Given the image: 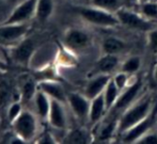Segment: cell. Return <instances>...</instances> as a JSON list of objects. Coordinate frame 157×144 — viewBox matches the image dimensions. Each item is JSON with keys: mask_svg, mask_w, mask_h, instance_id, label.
Returning a JSON list of instances; mask_svg holds the SVG:
<instances>
[{"mask_svg": "<svg viewBox=\"0 0 157 144\" xmlns=\"http://www.w3.org/2000/svg\"><path fill=\"white\" fill-rule=\"evenodd\" d=\"M152 108H153V98L149 95L135 105H132V107L125 109L124 113L119 119L117 134L122 136L124 132L129 130L138 123H140L151 112Z\"/></svg>", "mask_w": 157, "mask_h": 144, "instance_id": "cell-1", "label": "cell"}, {"mask_svg": "<svg viewBox=\"0 0 157 144\" xmlns=\"http://www.w3.org/2000/svg\"><path fill=\"white\" fill-rule=\"evenodd\" d=\"M75 11L83 21L96 27L114 28L120 25V21L114 13L96 6H77Z\"/></svg>", "mask_w": 157, "mask_h": 144, "instance_id": "cell-2", "label": "cell"}, {"mask_svg": "<svg viewBox=\"0 0 157 144\" xmlns=\"http://www.w3.org/2000/svg\"><path fill=\"white\" fill-rule=\"evenodd\" d=\"M12 130L26 143L34 139L37 132V119L29 110H23L14 122L11 123Z\"/></svg>", "mask_w": 157, "mask_h": 144, "instance_id": "cell-3", "label": "cell"}, {"mask_svg": "<svg viewBox=\"0 0 157 144\" xmlns=\"http://www.w3.org/2000/svg\"><path fill=\"white\" fill-rule=\"evenodd\" d=\"M36 50V44L32 39L24 37L21 41L10 48L9 56L13 63L21 67H28L30 65L33 55Z\"/></svg>", "mask_w": 157, "mask_h": 144, "instance_id": "cell-4", "label": "cell"}, {"mask_svg": "<svg viewBox=\"0 0 157 144\" xmlns=\"http://www.w3.org/2000/svg\"><path fill=\"white\" fill-rule=\"evenodd\" d=\"M116 15L120 24H122L123 26L129 29L139 31H150L154 28L152 21H147L140 13H137L135 11L130 10L127 6H123L120 10H118L116 12Z\"/></svg>", "mask_w": 157, "mask_h": 144, "instance_id": "cell-5", "label": "cell"}, {"mask_svg": "<svg viewBox=\"0 0 157 144\" xmlns=\"http://www.w3.org/2000/svg\"><path fill=\"white\" fill-rule=\"evenodd\" d=\"M30 25L23 24H1L0 25V46L17 44L29 33Z\"/></svg>", "mask_w": 157, "mask_h": 144, "instance_id": "cell-6", "label": "cell"}, {"mask_svg": "<svg viewBox=\"0 0 157 144\" xmlns=\"http://www.w3.org/2000/svg\"><path fill=\"white\" fill-rule=\"evenodd\" d=\"M156 122H157V100L155 105L153 106V108H152L151 112L140 123H138L132 128H130L129 130L124 132L122 135V137H121V140L124 143L137 142V140L139 138H141L143 135L151 130V128L155 125Z\"/></svg>", "mask_w": 157, "mask_h": 144, "instance_id": "cell-7", "label": "cell"}, {"mask_svg": "<svg viewBox=\"0 0 157 144\" xmlns=\"http://www.w3.org/2000/svg\"><path fill=\"white\" fill-rule=\"evenodd\" d=\"M62 43L74 52L87 49L91 44V36L88 32L79 28H70L63 35Z\"/></svg>", "mask_w": 157, "mask_h": 144, "instance_id": "cell-8", "label": "cell"}, {"mask_svg": "<svg viewBox=\"0 0 157 144\" xmlns=\"http://www.w3.org/2000/svg\"><path fill=\"white\" fill-rule=\"evenodd\" d=\"M36 3H37V0H25V1L18 3L13 9L10 16L2 24L27 23L31 17L35 15Z\"/></svg>", "mask_w": 157, "mask_h": 144, "instance_id": "cell-9", "label": "cell"}, {"mask_svg": "<svg viewBox=\"0 0 157 144\" xmlns=\"http://www.w3.org/2000/svg\"><path fill=\"white\" fill-rule=\"evenodd\" d=\"M66 101L72 109L73 113L78 119L82 121L89 117L91 99L88 98L85 94L78 92H70L67 93Z\"/></svg>", "mask_w": 157, "mask_h": 144, "instance_id": "cell-10", "label": "cell"}, {"mask_svg": "<svg viewBox=\"0 0 157 144\" xmlns=\"http://www.w3.org/2000/svg\"><path fill=\"white\" fill-rule=\"evenodd\" d=\"M142 85H143V81H142V79L139 77L137 80H135L130 85H127L124 90L120 93V96H119L117 103L114 104V106L110 110H112V111H114V112H118V111H121V110L127 109V108L129 107V105H132L134 99L137 97L138 93L140 92V90L142 89Z\"/></svg>", "mask_w": 157, "mask_h": 144, "instance_id": "cell-11", "label": "cell"}, {"mask_svg": "<svg viewBox=\"0 0 157 144\" xmlns=\"http://www.w3.org/2000/svg\"><path fill=\"white\" fill-rule=\"evenodd\" d=\"M110 74H97L94 75L89 81L85 88V93L83 94L89 99H93L94 97L103 94L105 91L108 82L111 79Z\"/></svg>", "mask_w": 157, "mask_h": 144, "instance_id": "cell-12", "label": "cell"}, {"mask_svg": "<svg viewBox=\"0 0 157 144\" xmlns=\"http://www.w3.org/2000/svg\"><path fill=\"white\" fill-rule=\"evenodd\" d=\"M37 90H41L45 94H47L50 98L59 100L61 103H66L67 93L60 82L56 79L50 80H41L37 82Z\"/></svg>", "mask_w": 157, "mask_h": 144, "instance_id": "cell-13", "label": "cell"}, {"mask_svg": "<svg viewBox=\"0 0 157 144\" xmlns=\"http://www.w3.org/2000/svg\"><path fill=\"white\" fill-rule=\"evenodd\" d=\"M47 121L52 127L57 128V129H64L66 127V114L63 107V103L52 98Z\"/></svg>", "mask_w": 157, "mask_h": 144, "instance_id": "cell-14", "label": "cell"}, {"mask_svg": "<svg viewBox=\"0 0 157 144\" xmlns=\"http://www.w3.org/2000/svg\"><path fill=\"white\" fill-rule=\"evenodd\" d=\"M55 65L57 67H73L76 66L78 61H77L76 55L73 50L68 49L65 45L59 44L58 49H57V55L54 61Z\"/></svg>", "mask_w": 157, "mask_h": 144, "instance_id": "cell-15", "label": "cell"}, {"mask_svg": "<svg viewBox=\"0 0 157 144\" xmlns=\"http://www.w3.org/2000/svg\"><path fill=\"white\" fill-rule=\"evenodd\" d=\"M108 112L106 107L105 98L104 94H101L98 96L91 99L90 104V111H89V122L91 124H96L104 117V115Z\"/></svg>", "mask_w": 157, "mask_h": 144, "instance_id": "cell-16", "label": "cell"}, {"mask_svg": "<svg viewBox=\"0 0 157 144\" xmlns=\"http://www.w3.org/2000/svg\"><path fill=\"white\" fill-rule=\"evenodd\" d=\"M120 60L117 55H105L96 62L93 73L96 74H110L118 67ZM94 74V75H96Z\"/></svg>", "mask_w": 157, "mask_h": 144, "instance_id": "cell-17", "label": "cell"}, {"mask_svg": "<svg viewBox=\"0 0 157 144\" xmlns=\"http://www.w3.org/2000/svg\"><path fill=\"white\" fill-rule=\"evenodd\" d=\"M33 99H34V105H35V109H36L37 115H39L42 119H47L48 114H49V110H50L52 98H50L47 94L42 92L41 90H37L34 97H33Z\"/></svg>", "mask_w": 157, "mask_h": 144, "instance_id": "cell-18", "label": "cell"}, {"mask_svg": "<svg viewBox=\"0 0 157 144\" xmlns=\"http://www.w3.org/2000/svg\"><path fill=\"white\" fill-rule=\"evenodd\" d=\"M55 2L54 0H37L36 10H35V19L40 24H45L54 14Z\"/></svg>", "mask_w": 157, "mask_h": 144, "instance_id": "cell-19", "label": "cell"}, {"mask_svg": "<svg viewBox=\"0 0 157 144\" xmlns=\"http://www.w3.org/2000/svg\"><path fill=\"white\" fill-rule=\"evenodd\" d=\"M93 141L91 135L83 128H74L70 130L65 135L63 139L64 143H72V144H85L91 143Z\"/></svg>", "mask_w": 157, "mask_h": 144, "instance_id": "cell-20", "label": "cell"}, {"mask_svg": "<svg viewBox=\"0 0 157 144\" xmlns=\"http://www.w3.org/2000/svg\"><path fill=\"white\" fill-rule=\"evenodd\" d=\"M125 43L116 36H109L104 40L101 49L105 55H118L125 49Z\"/></svg>", "mask_w": 157, "mask_h": 144, "instance_id": "cell-21", "label": "cell"}, {"mask_svg": "<svg viewBox=\"0 0 157 144\" xmlns=\"http://www.w3.org/2000/svg\"><path fill=\"white\" fill-rule=\"evenodd\" d=\"M121 91L119 90V88L117 86V85L114 83L113 79H110V81L108 82L107 86H106L105 91H104V98H105V103H106V107L107 110L109 111L112 107L114 106V104L117 103L119 96H120Z\"/></svg>", "mask_w": 157, "mask_h": 144, "instance_id": "cell-22", "label": "cell"}, {"mask_svg": "<svg viewBox=\"0 0 157 144\" xmlns=\"http://www.w3.org/2000/svg\"><path fill=\"white\" fill-rule=\"evenodd\" d=\"M37 91V81L33 76H30L24 81L23 85L21 88V103H28L34 97L35 93Z\"/></svg>", "mask_w": 157, "mask_h": 144, "instance_id": "cell-23", "label": "cell"}, {"mask_svg": "<svg viewBox=\"0 0 157 144\" xmlns=\"http://www.w3.org/2000/svg\"><path fill=\"white\" fill-rule=\"evenodd\" d=\"M91 4L108 12L114 13L125 6L124 0H91Z\"/></svg>", "mask_w": 157, "mask_h": 144, "instance_id": "cell-24", "label": "cell"}, {"mask_svg": "<svg viewBox=\"0 0 157 144\" xmlns=\"http://www.w3.org/2000/svg\"><path fill=\"white\" fill-rule=\"evenodd\" d=\"M139 13L142 15L144 18L152 23L157 21V1H149L144 3L139 4Z\"/></svg>", "mask_w": 157, "mask_h": 144, "instance_id": "cell-25", "label": "cell"}, {"mask_svg": "<svg viewBox=\"0 0 157 144\" xmlns=\"http://www.w3.org/2000/svg\"><path fill=\"white\" fill-rule=\"evenodd\" d=\"M118 124H119V119H111L110 122H108L105 126L101 128L98 132V141H106L109 140L112 136H113L114 132H117L118 130Z\"/></svg>", "mask_w": 157, "mask_h": 144, "instance_id": "cell-26", "label": "cell"}, {"mask_svg": "<svg viewBox=\"0 0 157 144\" xmlns=\"http://www.w3.org/2000/svg\"><path fill=\"white\" fill-rule=\"evenodd\" d=\"M141 66V59L140 57L138 56H134L130 57L128 59H126L124 62H123L122 66H121V70L122 72H125L127 74L132 75L137 73L139 70H140Z\"/></svg>", "mask_w": 157, "mask_h": 144, "instance_id": "cell-27", "label": "cell"}, {"mask_svg": "<svg viewBox=\"0 0 157 144\" xmlns=\"http://www.w3.org/2000/svg\"><path fill=\"white\" fill-rule=\"evenodd\" d=\"M23 110L24 109H23V103H21V100L12 101L6 109V119H8L9 123L11 124L12 122H14L18 117V115L23 112Z\"/></svg>", "mask_w": 157, "mask_h": 144, "instance_id": "cell-28", "label": "cell"}, {"mask_svg": "<svg viewBox=\"0 0 157 144\" xmlns=\"http://www.w3.org/2000/svg\"><path fill=\"white\" fill-rule=\"evenodd\" d=\"M114 83L119 88V90L122 92L123 90L128 85V81H129V74L125 72H120L118 74H116L114 76H112Z\"/></svg>", "mask_w": 157, "mask_h": 144, "instance_id": "cell-29", "label": "cell"}, {"mask_svg": "<svg viewBox=\"0 0 157 144\" xmlns=\"http://www.w3.org/2000/svg\"><path fill=\"white\" fill-rule=\"evenodd\" d=\"M147 45H149L150 49L157 54V28H153L152 30L149 31L147 34Z\"/></svg>", "mask_w": 157, "mask_h": 144, "instance_id": "cell-30", "label": "cell"}, {"mask_svg": "<svg viewBox=\"0 0 157 144\" xmlns=\"http://www.w3.org/2000/svg\"><path fill=\"white\" fill-rule=\"evenodd\" d=\"M139 144H157V132H147L137 140Z\"/></svg>", "mask_w": 157, "mask_h": 144, "instance_id": "cell-31", "label": "cell"}, {"mask_svg": "<svg viewBox=\"0 0 157 144\" xmlns=\"http://www.w3.org/2000/svg\"><path fill=\"white\" fill-rule=\"evenodd\" d=\"M36 143L39 144H55L57 143V140L55 139V137L52 136V134L48 130H45L43 134L40 136V138L36 140Z\"/></svg>", "mask_w": 157, "mask_h": 144, "instance_id": "cell-32", "label": "cell"}, {"mask_svg": "<svg viewBox=\"0 0 157 144\" xmlns=\"http://www.w3.org/2000/svg\"><path fill=\"white\" fill-rule=\"evenodd\" d=\"M10 70V65L6 61L0 58V74H6Z\"/></svg>", "mask_w": 157, "mask_h": 144, "instance_id": "cell-33", "label": "cell"}, {"mask_svg": "<svg viewBox=\"0 0 157 144\" xmlns=\"http://www.w3.org/2000/svg\"><path fill=\"white\" fill-rule=\"evenodd\" d=\"M136 3H138V0H124L125 6H134Z\"/></svg>", "mask_w": 157, "mask_h": 144, "instance_id": "cell-34", "label": "cell"}, {"mask_svg": "<svg viewBox=\"0 0 157 144\" xmlns=\"http://www.w3.org/2000/svg\"><path fill=\"white\" fill-rule=\"evenodd\" d=\"M153 76H154V80H155V82L157 83V63L155 64V67H154Z\"/></svg>", "mask_w": 157, "mask_h": 144, "instance_id": "cell-35", "label": "cell"}, {"mask_svg": "<svg viewBox=\"0 0 157 144\" xmlns=\"http://www.w3.org/2000/svg\"><path fill=\"white\" fill-rule=\"evenodd\" d=\"M8 3H10V4H15L17 2V0H6Z\"/></svg>", "mask_w": 157, "mask_h": 144, "instance_id": "cell-36", "label": "cell"}, {"mask_svg": "<svg viewBox=\"0 0 157 144\" xmlns=\"http://www.w3.org/2000/svg\"><path fill=\"white\" fill-rule=\"evenodd\" d=\"M149 1H152V0H138V4L144 3V2H149Z\"/></svg>", "mask_w": 157, "mask_h": 144, "instance_id": "cell-37", "label": "cell"}, {"mask_svg": "<svg viewBox=\"0 0 157 144\" xmlns=\"http://www.w3.org/2000/svg\"><path fill=\"white\" fill-rule=\"evenodd\" d=\"M71 1H72V0H71Z\"/></svg>", "mask_w": 157, "mask_h": 144, "instance_id": "cell-38", "label": "cell"}]
</instances>
